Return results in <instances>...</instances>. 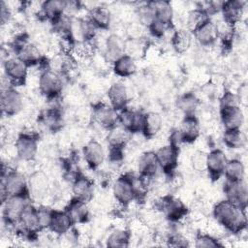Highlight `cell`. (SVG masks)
I'll use <instances>...</instances> for the list:
<instances>
[{
  "mask_svg": "<svg viewBox=\"0 0 248 248\" xmlns=\"http://www.w3.org/2000/svg\"><path fill=\"white\" fill-rule=\"evenodd\" d=\"M42 123L50 131L56 132L63 127V115L58 108H49L41 114Z\"/></svg>",
  "mask_w": 248,
  "mask_h": 248,
  "instance_id": "d590c367",
  "label": "cell"
},
{
  "mask_svg": "<svg viewBox=\"0 0 248 248\" xmlns=\"http://www.w3.org/2000/svg\"><path fill=\"white\" fill-rule=\"evenodd\" d=\"M23 108V98L16 87H10L1 92V110L8 117L17 115Z\"/></svg>",
  "mask_w": 248,
  "mask_h": 248,
  "instance_id": "30bf717a",
  "label": "cell"
},
{
  "mask_svg": "<svg viewBox=\"0 0 248 248\" xmlns=\"http://www.w3.org/2000/svg\"><path fill=\"white\" fill-rule=\"evenodd\" d=\"M136 16L137 21L147 28L155 20V13L151 1L140 5L136 9Z\"/></svg>",
  "mask_w": 248,
  "mask_h": 248,
  "instance_id": "ee69618b",
  "label": "cell"
},
{
  "mask_svg": "<svg viewBox=\"0 0 248 248\" xmlns=\"http://www.w3.org/2000/svg\"><path fill=\"white\" fill-rule=\"evenodd\" d=\"M170 28L167 27L166 25L162 24L161 22L157 21V20H154L148 27H147V30L149 31V33L153 36V37H156V38H162L165 33L169 30Z\"/></svg>",
  "mask_w": 248,
  "mask_h": 248,
  "instance_id": "816d5d0a",
  "label": "cell"
},
{
  "mask_svg": "<svg viewBox=\"0 0 248 248\" xmlns=\"http://www.w3.org/2000/svg\"><path fill=\"white\" fill-rule=\"evenodd\" d=\"M38 87L40 93L46 99H56L63 90L62 75L49 67L43 70L39 76Z\"/></svg>",
  "mask_w": 248,
  "mask_h": 248,
  "instance_id": "277c9868",
  "label": "cell"
},
{
  "mask_svg": "<svg viewBox=\"0 0 248 248\" xmlns=\"http://www.w3.org/2000/svg\"><path fill=\"white\" fill-rule=\"evenodd\" d=\"M65 6L66 1L48 0L41 4L40 12L46 20L50 21L51 23H54L63 15H65Z\"/></svg>",
  "mask_w": 248,
  "mask_h": 248,
  "instance_id": "f546056e",
  "label": "cell"
},
{
  "mask_svg": "<svg viewBox=\"0 0 248 248\" xmlns=\"http://www.w3.org/2000/svg\"><path fill=\"white\" fill-rule=\"evenodd\" d=\"M125 54V39H123L119 34L111 33L109 34L104 44L103 58L107 63L112 64L119 57Z\"/></svg>",
  "mask_w": 248,
  "mask_h": 248,
  "instance_id": "5bb4252c",
  "label": "cell"
},
{
  "mask_svg": "<svg viewBox=\"0 0 248 248\" xmlns=\"http://www.w3.org/2000/svg\"><path fill=\"white\" fill-rule=\"evenodd\" d=\"M193 38V34L188 29L179 28L172 33L170 44L175 52L182 54L187 52L191 47Z\"/></svg>",
  "mask_w": 248,
  "mask_h": 248,
  "instance_id": "d6a6232c",
  "label": "cell"
},
{
  "mask_svg": "<svg viewBox=\"0 0 248 248\" xmlns=\"http://www.w3.org/2000/svg\"><path fill=\"white\" fill-rule=\"evenodd\" d=\"M160 170L168 176H172L179 159V147L173 143H168L155 151Z\"/></svg>",
  "mask_w": 248,
  "mask_h": 248,
  "instance_id": "ba28073f",
  "label": "cell"
},
{
  "mask_svg": "<svg viewBox=\"0 0 248 248\" xmlns=\"http://www.w3.org/2000/svg\"><path fill=\"white\" fill-rule=\"evenodd\" d=\"M228 181H240L245 177V167L239 159H228L224 173Z\"/></svg>",
  "mask_w": 248,
  "mask_h": 248,
  "instance_id": "74e56055",
  "label": "cell"
},
{
  "mask_svg": "<svg viewBox=\"0 0 248 248\" xmlns=\"http://www.w3.org/2000/svg\"><path fill=\"white\" fill-rule=\"evenodd\" d=\"M212 215L220 227L232 233H239L247 227L246 209L226 199L214 204Z\"/></svg>",
  "mask_w": 248,
  "mask_h": 248,
  "instance_id": "6da1fadb",
  "label": "cell"
},
{
  "mask_svg": "<svg viewBox=\"0 0 248 248\" xmlns=\"http://www.w3.org/2000/svg\"><path fill=\"white\" fill-rule=\"evenodd\" d=\"M220 119L225 130L240 129L244 122V115L239 106L220 109Z\"/></svg>",
  "mask_w": 248,
  "mask_h": 248,
  "instance_id": "83f0119b",
  "label": "cell"
},
{
  "mask_svg": "<svg viewBox=\"0 0 248 248\" xmlns=\"http://www.w3.org/2000/svg\"><path fill=\"white\" fill-rule=\"evenodd\" d=\"M72 193L73 198L88 203L94 197L93 182L83 174H77L72 182Z\"/></svg>",
  "mask_w": 248,
  "mask_h": 248,
  "instance_id": "44dd1931",
  "label": "cell"
},
{
  "mask_svg": "<svg viewBox=\"0 0 248 248\" xmlns=\"http://www.w3.org/2000/svg\"><path fill=\"white\" fill-rule=\"evenodd\" d=\"M222 140L228 148L238 149L245 144L246 138L240 129H232L224 130Z\"/></svg>",
  "mask_w": 248,
  "mask_h": 248,
  "instance_id": "60d3db41",
  "label": "cell"
},
{
  "mask_svg": "<svg viewBox=\"0 0 248 248\" xmlns=\"http://www.w3.org/2000/svg\"><path fill=\"white\" fill-rule=\"evenodd\" d=\"M74 227V223L66 210H54L52 213L51 222L48 230L58 236L67 233Z\"/></svg>",
  "mask_w": 248,
  "mask_h": 248,
  "instance_id": "f1b7e54d",
  "label": "cell"
},
{
  "mask_svg": "<svg viewBox=\"0 0 248 248\" xmlns=\"http://www.w3.org/2000/svg\"><path fill=\"white\" fill-rule=\"evenodd\" d=\"M13 50L15 56L20 59L28 68L39 66L42 63L43 56L40 48L37 45L30 43L29 41L15 47Z\"/></svg>",
  "mask_w": 248,
  "mask_h": 248,
  "instance_id": "d6986e66",
  "label": "cell"
},
{
  "mask_svg": "<svg viewBox=\"0 0 248 248\" xmlns=\"http://www.w3.org/2000/svg\"><path fill=\"white\" fill-rule=\"evenodd\" d=\"M226 200L246 209L248 201V188L245 179L240 181L226 180L223 187Z\"/></svg>",
  "mask_w": 248,
  "mask_h": 248,
  "instance_id": "7c38bea8",
  "label": "cell"
},
{
  "mask_svg": "<svg viewBox=\"0 0 248 248\" xmlns=\"http://www.w3.org/2000/svg\"><path fill=\"white\" fill-rule=\"evenodd\" d=\"M74 225L85 224L90 217V211L86 202L73 198L65 207Z\"/></svg>",
  "mask_w": 248,
  "mask_h": 248,
  "instance_id": "484cf974",
  "label": "cell"
},
{
  "mask_svg": "<svg viewBox=\"0 0 248 248\" xmlns=\"http://www.w3.org/2000/svg\"><path fill=\"white\" fill-rule=\"evenodd\" d=\"M113 73L120 78H130L137 72V63L134 58L124 54L111 64Z\"/></svg>",
  "mask_w": 248,
  "mask_h": 248,
  "instance_id": "e575fe53",
  "label": "cell"
},
{
  "mask_svg": "<svg viewBox=\"0 0 248 248\" xmlns=\"http://www.w3.org/2000/svg\"><path fill=\"white\" fill-rule=\"evenodd\" d=\"M49 189V180L43 170H35L28 177V193L32 200L46 197Z\"/></svg>",
  "mask_w": 248,
  "mask_h": 248,
  "instance_id": "ac0fdd59",
  "label": "cell"
},
{
  "mask_svg": "<svg viewBox=\"0 0 248 248\" xmlns=\"http://www.w3.org/2000/svg\"><path fill=\"white\" fill-rule=\"evenodd\" d=\"M195 246L199 247V248L220 247V246H222V244L219 242V240L215 236H213L209 233L199 232L195 236Z\"/></svg>",
  "mask_w": 248,
  "mask_h": 248,
  "instance_id": "f6af8a7d",
  "label": "cell"
},
{
  "mask_svg": "<svg viewBox=\"0 0 248 248\" xmlns=\"http://www.w3.org/2000/svg\"><path fill=\"white\" fill-rule=\"evenodd\" d=\"M107 97L109 105L117 111L128 107L130 94L128 87L123 82H114L107 90Z\"/></svg>",
  "mask_w": 248,
  "mask_h": 248,
  "instance_id": "ffe728a7",
  "label": "cell"
},
{
  "mask_svg": "<svg viewBox=\"0 0 248 248\" xmlns=\"http://www.w3.org/2000/svg\"><path fill=\"white\" fill-rule=\"evenodd\" d=\"M167 244L170 247H187L190 245L189 240L179 232L170 233L167 237Z\"/></svg>",
  "mask_w": 248,
  "mask_h": 248,
  "instance_id": "f907efd6",
  "label": "cell"
},
{
  "mask_svg": "<svg viewBox=\"0 0 248 248\" xmlns=\"http://www.w3.org/2000/svg\"><path fill=\"white\" fill-rule=\"evenodd\" d=\"M163 127V117L157 111L143 113V120L140 133L146 139L154 138L159 134Z\"/></svg>",
  "mask_w": 248,
  "mask_h": 248,
  "instance_id": "4316f807",
  "label": "cell"
},
{
  "mask_svg": "<svg viewBox=\"0 0 248 248\" xmlns=\"http://www.w3.org/2000/svg\"><path fill=\"white\" fill-rule=\"evenodd\" d=\"M217 40H220L223 46H231L235 36L234 25L224 20L220 19L215 22Z\"/></svg>",
  "mask_w": 248,
  "mask_h": 248,
  "instance_id": "f35d334b",
  "label": "cell"
},
{
  "mask_svg": "<svg viewBox=\"0 0 248 248\" xmlns=\"http://www.w3.org/2000/svg\"><path fill=\"white\" fill-rule=\"evenodd\" d=\"M143 120V113L128 107L118 111V123L127 129L132 135L140 133Z\"/></svg>",
  "mask_w": 248,
  "mask_h": 248,
  "instance_id": "7402d4cb",
  "label": "cell"
},
{
  "mask_svg": "<svg viewBox=\"0 0 248 248\" xmlns=\"http://www.w3.org/2000/svg\"><path fill=\"white\" fill-rule=\"evenodd\" d=\"M131 137H132V134L118 123L111 129L108 130L107 140L109 147L125 148Z\"/></svg>",
  "mask_w": 248,
  "mask_h": 248,
  "instance_id": "836d02e7",
  "label": "cell"
},
{
  "mask_svg": "<svg viewBox=\"0 0 248 248\" xmlns=\"http://www.w3.org/2000/svg\"><path fill=\"white\" fill-rule=\"evenodd\" d=\"M246 2L242 0L225 1L221 6V13L224 20L235 25L241 21V17L245 9Z\"/></svg>",
  "mask_w": 248,
  "mask_h": 248,
  "instance_id": "d4e9b609",
  "label": "cell"
},
{
  "mask_svg": "<svg viewBox=\"0 0 248 248\" xmlns=\"http://www.w3.org/2000/svg\"><path fill=\"white\" fill-rule=\"evenodd\" d=\"M206 154L202 150H198L191 156V166L196 171L202 172L206 169Z\"/></svg>",
  "mask_w": 248,
  "mask_h": 248,
  "instance_id": "c3c4849f",
  "label": "cell"
},
{
  "mask_svg": "<svg viewBox=\"0 0 248 248\" xmlns=\"http://www.w3.org/2000/svg\"><path fill=\"white\" fill-rule=\"evenodd\" d=\"M4 77L13 87L25 84L28 76V67L16 56L7 57L3 62Z\"/></svg>",
  "mask_w": 248,
  "mask_h": 248,
  "instance_id": "52a82bcc",
  "label": "cell"
},
{
  "mask_svg": "<svg viewBox=\"0 0 248 248\" xmlns=\"http://www.w3.org/2000/svg\"><path fill=\"white\" fill-rule=\"evenodd\" d=\"M192 34L202 46H212L217 41L215 22L210 18L201 24Z\"/></svg>",
  "mask_w": 248,
  "mask_h": 248,
  "instance_id": "cb8c5ba5",
  "label": "cell"
},
{
  "mask_svg": "<svg viewBox=\"0 0 248 248\" xmlns=\"http://www.w3.org/2000/svg\"><path fill=\"white\" fill-rule=\"evenodd\" d=\"M37 213H38L41 230L43 231V230L48 229L50 222H51L53 209H50L49 207H47L46 205H41V206L37 207Z\"/></svg>",
  "mask_w": 248,
  "mask_h": 248,
  "instance_id": "7dc6e473",
  "label": "cell"
},
{
  "mask_svg": "<svg viewBox=\"0 0 248 248\" xmlns=\"http://www.w3.org/2000/svg\"><path fill=\"white\" fill-rule=\"evenodd\" d=\"M228 158L225 152L219 148L210 150L206 154V169L212 180H218L224 173Z\"/></svg>",
  "mask_w": 248,
  "mask_h": 248,
  "instance_id": "e0dca14e",
  "label": "cell"
},
{
  "mask_svg": "<svg viewBox=\"0 0 248 248\" xmlns=\"http://www.w3.org/2000/svg\"><path fill=\"white\" fill-rule=\"evenodd\" d=\"M1 194L2 202L8 197H29L28 178L18 170L2 169Z\"/></svg>",
  "mask_w": 248,
  "mask_h": 248,
  "instance_id": "7a4b0ae2",
  "label": "cell"
},
{
  "mask_svg": "<svg viewBox=\"0 0 248 248\" xmlns=\"http://www.w3.org/2000/svg\"><path fill=\"white\" fill-rule=\"evenodd\" d=\"M112 195L120 205H129L137 199L135 177L130 173L119 175L112 184Z\"/></svg>",
  "mask_w": 248,
  "mask_h": 248,
  "instance_id": "5b68a950",
  "label": "cell"
},
{
  "mask_svg": "<svg viewBox=\"0 0 248 248\" xmlns=\"http://www.w3.org/2000/svg\"><path fill=\"white\" fill-rule=\"evenodd\" d=\"M151 4L155 13V20L170 28L174 18V11L171 3L165 0H160L151 1Z\"/></svg>",
  "mask_w": 248,
  "mask_h": 248,
  "instance_id": "4dcf8cb0",
  "label": "cell"
},
{
  "mask_svg": "<svg viewBox=\"0 0 248 248\" xmlns=\"http://www.w3.org/2000/svg\"><path fill=\"white\" fill-rule=\"evenodd\" d=\"M178 137L183 143L195 142L201 135V124L195 114L185 115L177 129Z\"/></svg>",
  "mask_w": 248,
  "mask_h": 248,
  "instance_id": "9a60e30c",
  "label": "cell"
},
{
  "mask_svg": "<svg viewBox=\"0 0 248 248\" xmlns=\"http://www.w3.org/2000/svg\"><path fill=\"white\" fill-rule=\"evenodd\" d=\"M147 30L146 27L139 23L138 21L130 22L126 27L127 39H140L144 38V31Z\"/></svg>",
  "mask_w": 248,
  "mask_h": 248,
  "instance_id": "681fc988",
  "label": "cell"
},
{
  "mask_svg": "<svg viewBox=\"0 0 248 248\" xmlns=\"http://www.w3.org/2000/svg\"><path fill=\"white\" fill-rule=\"evenodd\" d=\"M176 106L178 109L184 112L185 115L194 114L196 108L199 106V99L194 93L187 92L179 96V98L176 101Z\"/></svg>",
  "mask_w": 248,
  "mask_h": 248,
  "instance_id": "7bdbcfd3",
  "label": "cell"
},
{
  "mask_svg": "<svg viewBox=\"0 0 248 248\" xmlns=\"http://www.w3.org/2000/svg\"><path fill=\"white\" fill-rule=\"evenodd\" d=\"M160 170L155 151L143 152L138 160L139 175L146 178H154Z\"/></svg>",
  "mask_w": 248,
  "mask_h": 248,
  "instance_id": "603a6c76",
  "label": "cell"
},
{
  "mask_svg": "<svg viewBox=\"0 0 248 248\" xmlns=\"http://www.w3.org/2000/svg\"><path fill=\"white\" fill-rule=\"evenodd\" d=\"M14 146L17 158L25 162L33 161L39 149L38 138L32 133L23 132L17 136Z\"/></svg>",
  "mask_w": 248,
  "mask_h": 248,
  "instance_id": "9c48e42d",
  "label": "cell"
},
{
  "mask_svg": "<svg viewBox=\"0 0 248 248\" xmlns=\"http://www.w3.org/2000/svg\"><path fill=\"white\" fill-rule=\"evenodd\" d=\"M0 18H1V24L4 26L6 24H8V22L11 20L12 18V11L11 8L9 7V4L6 3L5 1H1L0 4Z\"/></svg>",
  "mask_w": 248,
  "mask_h": 248,
  "instance_id": "f5cc1de1",
  "label": "cell"
},
{
  "mask_svg": "<svg viewBox=\"0 0 248 248\" xmlns=\"http://www.w3.org/2000/svg\"><path fill=\"white\" fill-rule=\"evenodd\" d=\"M82 156L88 168L96 170L105 162L106 151L98 140H91L83 145Z\"/></svg>",
  "mask_w": 248,
  "mask_h": 248,
  "instance_id": "2e32d148",
  "label": "cell"
},
{
  "mask_svg": "<svg viewBox=\"0 0 248 248\" xmlns=\"http://www.w3.org/2000/svg\"><path fill=\"white\" fill-rule=\"evenodd\" d=\"M156 206L158 211L171 223L181 221L189 213L188 206L185 202L181 199L170 194L162 196L157 202Z\"/></svg>",
  "mask_w": 248,
  "mask_h": 248,
  "instance_id": "3957f363",
  "label": "cell"
},
{
  "mask_svg": "<svg viewBox=\"0 0 248 248\" xmlns=\"http://www.w3.org/2000/svg\"><path fill=\"white\" fill-rule=\"evenodd\" d=\"M209 19L208 14L202 10L201 7L195 8L188 12L186 16V25L191 33H193L201 24Z\"/></svg>",
  "mask_w": 248,
  "mask_h": 248,
  "instance_id": "b9f144b4",
  "label": "cell"
},
{
  "mask_svg": "<svg viewBox=\"0 0 248 248\" xmlns=\"http://www.w3.org/2000/svg\"><path fill=\"white\" fill-rule=\"evenodd\" d=\"M130 231L126 229H116L108 234L106 240V245L110 248H126L130 245Z\"/></svg>",
  "mask_w": 248,
  "mask_h": 248,
  "instance_id": "ab89813d",
  "label": "cell"
},
{
  "mask_svg": "<svg viewBox=\"0 0 248 248\" xmlns=\"http://www.w3.org/2000/svg\"><path fill=\"white\" fill-rule=\"evenodd\" d=\"M92 114L93 121L106 130H109L118 124V111L110 105L96 104L92 108Z\"/></svg>",
  "mask_w": 248,
  "mask_h": 248,
  "instance_id": "4fadbf2b",
  "label": "cell"
},
{
  "mask_svg": "<svg viewBox=\"0 0 248 248\" xmlns=\"http://www.w3.org/2000/svg\"><path fill=\"white\" fill-rule=\"evenodd\" d=\"M239 99L236 95V93L231 91V90H225L222 95L219 98V108L220 109L233 108V107H239Z\"/></svg>",
  "mask_w": 248,
  "mask_h": 248,
  "instance_id": "bcb514c9",
  "label": "cell"
},
{
  "mask_svg": "<svg viewBox=\"0 0 248 248\" xmlns=\"http://www.w3.org/2000/svg\"><path fill=\"white\" fill-rule=\"evenodd\" d=\"M88 18L96 26L97 29L107 30L111 23V13L110 10L104 5H96L89 10Z\"/></svg>",
  "mask_w": 248,
  "mask_h": 248,
  "instance_id": "1f68e13d",
  "label": "cell"
},
{
  "mask_svg": "<svg viewBox=\"0 0 248 248\" xmlns=\"http://www.w3.org/2000/svg\"><path fill=\"white\" fill-rule=\"evenodd\" d=\"M148 43L144 38L125 39V54L131 56L135 60L142 58L147 52Z\"/></svg>",
  "mask_w": 248,
  "mask_h": 248,
  "instance_id": "8d00e7d4",
  "label": "cell"
},
{
  "mask_svg": "<svg viewBox=\"0 0 248 248\" xmlns=\"http://www.w3.org/2000/svg\"><path fill=\"white\" fill-rule=\"evenodd\" d=\"M29 197H8L2 202V219L8 227H16L20 215L29 203Z\"/></svg>",
  "mask_w": 248,
  "mask_h": 248,
  "instance_id": "8992f818",
  "label": "cell"
},
{
  "mask_svg": "<svg viewBox=\"0 0 248 248\" xmlns=\"http://www.w3.org/2000/svg\"><path fill=\"white\" fill-rule=\"evenodd\" d=\"M17 226L19 227L18 234L23 233V235L27 237L34 236L41 232L42 230L39 223L37 207L29 202L23 209Z\"/></svg>",
  "mask_w": 248,
  "mask_h": 248,
  "instance_id": "8fae6325",
  "label": "cell"
}]
</instances>
